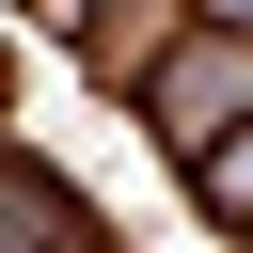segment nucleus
Masks as SVG:
<instances>
[{
	"instance_id": "f257e3e1",
	"label": "nucleus",
	"mask_w": 253,
	"mask_h": 253,
	"mask_svg": "<svg viewBox=\"0 0 253 253\" xmlns=\"http://www.w3.org/2000/svg\"><path fill=\"white\" fill-rule=\"evenodd\" d=\"M206 206H221V221H253V142H206Z\"/></svg>"
}]
</instances>
